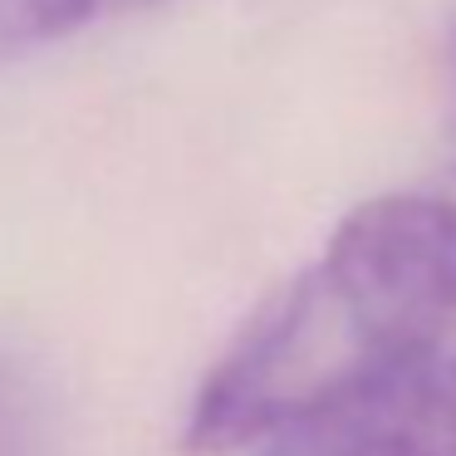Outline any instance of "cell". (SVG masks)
Returning a JSON list of instances; mask_svg holds the SVG:
<instances>
[{
  "label": "cell",
  "instance_id": "1",
  "mask_svg": "<svg viewBox=\"0 0 456 456\" xmlns=\"http://www.w3.org/2000/svg\"><path fill=\"white\" fill-rule=\"evenodd\" d=\"M456 324V187L354 207L221 354L187 417L197 456L260 446L442 348Z\"/></svg>",
  "mask_w": 456,
  "mask_h": 456
},
{
  "label": "cell",
  "instance_id": "2",
  "mask_svg": "<svg viewBox=\"0 0 456 456\" xmlns=\"http://www.w3.org/2000/svg\"><path fill=\"white\" fill-rule=\"evenodd\" d=\"M270 456H456V348L270 436Z\"/></svg>",
  "mask_w": 456,
  "mask_h": 456
},
{
  "label": "cell",
  "instance_id": "5",
  "mask_svg": "<svg viewBox=\"0 0 456 456\" xmlns=\"http://www.w3.org/2000/svg\"><path fill=\"white\" fill-rule=\"evenodd\" d=\"M452 64H456V35H452Z\"/></svg>",
  "mask_w": 456,
  "mask_h": 456
},
{
  "label": "cell",
  "instance_id": "4",
  "mask_svg": "<svg viewBox=\"0 0 456 456\" xmlns=\"http://www.w3.org/2000/svg\"><path fill=\"white\" fill-rule=\"evenodd\" d=\"M0 456H45L40 397L5 354H0Z\"/></svg>",
  "mask_w": 456,
  "mask_h": 456
},
{
  "label": "cell",
  "instance_id": "3",
  "mask_svg": "<svg viewBox=\"0 0 456 456\" xmlns=\"http://www.w3.org/2000/svg\"><path fill=\"white\" fill-rule=\"evenodd\" d=\"M162 0H0V54H20L79 35L113 15H133Z\"/></svg>",
  "mask_w": 456,
  "mask_h": 456
}]
</instances>
